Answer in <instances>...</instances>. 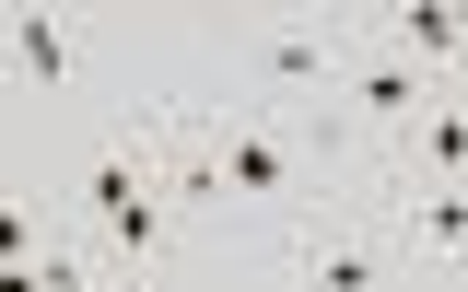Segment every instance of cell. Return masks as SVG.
<instances>
[{"label":"cell","instance_id":"7a4b0ae2","mask_svg":"<svg viewBox=\"0 0 468 292\" xmlns=\"http://www.w3.org/2000/svg\"><path fill=\"white\" fill-rule=\"evenodd\" d=\"M282 269H292V292H387L410 257L387 234V211H375V187H363V199H340V211L282 234Z\"/></svg>","mask_w":468,"mask_h":292},{"label":"cell","instance_id":"277c9868","mask_svg":"<svg viewBox=\"0 0 468 292\" xmlns=\"http://www.w3.org/2000/svg\"><path fill=\"white\" fill-rule=\"evenodd\" d=\"M0 58H12L24 94L70 106V82H82V24H70V12H0Z\"/></svg>","mask_w":468,"mask_h":292},{"label":"cell","instance_id":"8992f818","mask_svg":"<svg viewBox=\"0 0 468 292\" xmlns=\"http://www.w3.org/2000/svg\"><path fill=\"white\" fill-rule=\"evenodd\" d=\"M117 292H187V281H176V269H153V281H117Z\"/></svg>","mask_w":468,"mask_h":292},{"label":"cell","instance_id":"6da1fadb","mask_svg":"<svg viewBox=\"0 0 468 292\" xmlns=\"http://www.w3.org/2000/svg\"><path fill=\"white\" fill-rule=\"evenodd\" d=\"M363 12H234L223 58H211V94L234 106H270V117H328L340 106V70Z\"/></svg>","mask_w":468,"mask_h":292},{"label":"cell","instance_id":"52a82bcc","mask_svg":"<svg viewBox=\"0 0 468 292\" xmlns=\"http://www.w3.org/2000/svg\"><path fill=\"white\" fill-rule=\"evenodd\" d=\"M12 94H24V82H12V58H0V106H12Z\"/></svg>","mask_w":468,"mask_h":292},{"label":"cell","instance_id":"5b68a950","mask_svg":"<svg viewBox=\"0 0 468 292\" xmlns=\"http://www.w3.org/2000/svg\"><path fill=\"white\" fill-rule=\"evenodd\" d=\"M399 257H468V187H375Z\"/></svg>","mask_w":468,"mask_h":292},{"label":"cell","instance_id":"ba28073f","mask_svg":"<svg viewBox=\"0 0 468 292\" xmlns=\"http://www.w3.org/2000/svg\"><path fill=\"white\" fill-rule=\"evenodd\" d=\"M0 187H12V175H0Z\"/></svg>","mask_w":468,"mask_h":292},{"label":"cell","instance_id":"3957f363","mask_svg":"<svg viewBox=\"0 0 468 292\" xmlns=\"http://www.w3.org/2000/svg\"><path fill=\"white\" fill-rule=\"evenodd\" d=\"M433 106H445V82H433L421 58H399L387 36H375V12H363V36H351V70H340V117L363 129V152L387 164V152H399V141H410Z\"/></svg>","mask_w":468,"mask_h":292}]
</instances>
